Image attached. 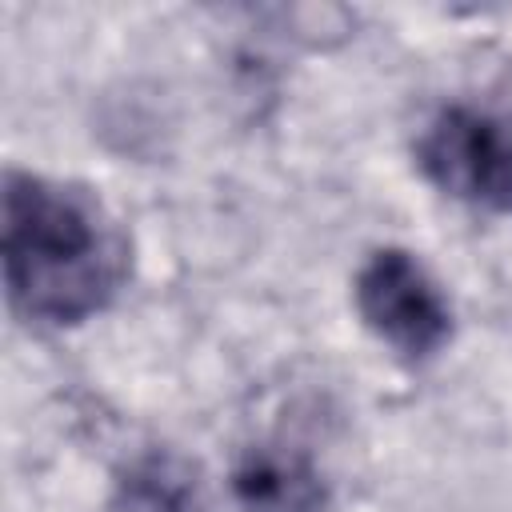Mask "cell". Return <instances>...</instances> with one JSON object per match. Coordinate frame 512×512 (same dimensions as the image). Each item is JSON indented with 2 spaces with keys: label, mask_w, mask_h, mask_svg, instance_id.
<instances>
[{
  "label": "cell",
  "mask_w": 512,
  "mask_h": 512,
  "mask_svg": "<svg viewBox=\"0 0 512 512\" xmlns=\"http://www.w3.org/2000/svg\"><path fill=\"white\" fill-rule=\"evenodd\" d=\"M132 492H136V508L140 512H184L188 480L176 476L164 460H152L144 472L132 476Z\"/></svg>",
  "instance_id": "cell-5"
},
{
  "label": "cell",
  "mask_w": 512,
  "mask_h": 512,
  "mask_svg": "<svg viewBox=\"0 0 512 512\" xmlns=\"http://www.w3.org/2000/svg\"><path fill=\"white\" fill-rule=\"evenodd\" d=\"M124 272V232L88 188L4 176V284L24 316L76 324L116 296Z\"/></svg>",
  "instance_id": "cell-1"
},
{
  "label": "cell",
  "mask_w": 512,
  "mask_h": 512,
  "mask_svg": "<svg viewBox=\"0 0 512 512\" xmlns=\"http://www.w3.org/2000/svg\"><path fill=\"white\" fill-rule=\"evenodd\" d=\"M364 324L400 356H432L452 332V308L428 268L404 248H380L356 276Z\"/></svg>",
  "instance_id": "cell-3"
},
{
  "label": "cell",
  "mask_w": 512,
  "mask_h": 512,
  "mask_svg": "<svg viewBox=\"0 0 512 512\" xmlns=\"http://www.w3.org/2000/svg\"><path fill=\"white\" fill-rule=\"evenodd\" d=\"M236 496L248 512H316L324 488L300 452L252 448L236 468Z\"/></svg>",
  "instance_id": "cell-4"
},
{
  "label": "cell",
  "mask_w": 512,
  "mask_h": 512,
  "mask_svg": "<svg viewBox=\"0 0 512 512\" xmlns=\"http://www.w3.org/2000/svg\"><path fill=\"white\" fill-rule=\"evenodd\" d=\"M424 176L476 208L512 212V120L488 108H444L416 144Z\"/></svg>",
  "instance_id": "cell-2"
}]
</instances>
